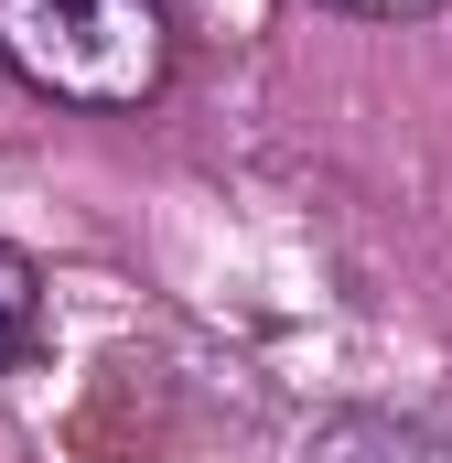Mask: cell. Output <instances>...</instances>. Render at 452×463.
Segmentation results:
<instances>
[{"label": "cell", "instance_id": "obj_1", "mask_svg": "<svg viewBox=\"0 0 452 463\" xmlns=\"http://www.w3.org/2000/svg\"><path fill=\"white\" fill-rule=\"evenodd\" d=\"M0 65L65 109H140L173 76L162 0H0Z\"/></svg>", "mask_w": 452, "mask_h": 463}, {"label": "cell", "instance_id": "obj_2", "mask_svg": "<svg viewBox=\"0 0 452 463\" xmlns=\"http://www.w3.org/2000/svg\"><path fill=\"white\" fill-rule=\"evenodd\" d=\"M302 463H452V442H442V431H420V420L344 410V420H324V431L302 442Z\"/></svg>", "mask_w": 452, "mask_h": 463}, {"label": "cell", "instance_id": "obj_3", "mask_svg": "<svg viewBox=\"0 0 452 463\" xmlns=\"http://www.w3.org/2000/svg\"><path fill=\"white\" fill-rule=\"evenodd\" d=\"M33 335H43V269H33V259L0 237V377L33 355Z\"/></svg>", "mask_w": 452, "mask_h": 463}, {"label": "cell", "instance_id": "obj_4", "mask_svg": "<svg viewBox=\"0 0 452 463\" xmlns=\"http://www.w3.org/2000/svg\"><path fill=\"white\" fill-rule=\"evenodd\" d=\"M334 11H431V0H334Z\"/></svg>", "mask_w": 452, "mask_h": 463}]
</instances>
